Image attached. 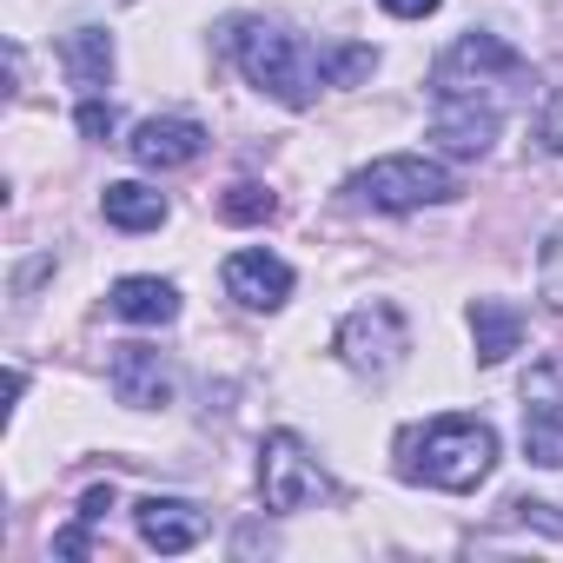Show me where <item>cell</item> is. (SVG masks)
Wrapping results in <instances>:
<instances>
[{
	"label": "cell",
	"mask_w": 563,
	"mask_h": 563,
	"mask_svg": "<svg viewBox=\"0 0 563 563\" xmlns=\"http://www.w3.org/2000/svg\"><path fill=\"white\" fill-rule=\"evenodd\" d=\"M398 451H405L398 471L411 484H431V490H451V497L477 490L497 471V431L484 418H457V411L451 418H431L424 431H405Z\"/></svg>",
	"instance_id": "1"
},
{
	"label": "cell",
	"mask_w": 563,
	"mask_h": 563,
	"mask_svg": "<svg viewBox=\"0 0 563 563\" xmlns=\"http://www.w3.org/2000/svg\"><path fill=\"white\" fill-rule=\"evenodd\" d=\"M232 60H239V74L258 87V93H272L278 107H292V113H306L312 100H319V47H306L299 34H286L278 21H232Z\"/></svg>",
	"instance_id": "2"
},
{
	"label": "cell",
	"mask_w": 563,
	"mask_h": 563,
	"mask_svg": "<svg viewBox=\"0 0 563 563\" xmlns=\"http://www.w3.org/2000/svg\"><path fill=\"white\" fill-rule=\"evenodd\" d=\"M523 80H530L523 54H510L497 34H464V41L438 60V74H431V100H477V107H497V113H504V100H510Z\"/></svg>",
	"instance_id": "3"
},
{
	"label": "cell",
	"mask_w": 563,
	"mask_h": 563,
	"mask_svg": "<svg viewBox=\"0 0 563 563\" xmlns=\"http://www.w3.org/2000/svg\"><path fill=\"white\" fill-rule=\"evenodd\" d=\"M345 192L372 212H424V206H444L457 199V173L431 153H391V159H372L345 179Z\"/></svg>",
	"instance_id": "4"
},
{
	"label": "cell",
	"mask_w": 563,
	"mask_h": 563,
	"mask_svg": "<svg viewBox=\"0 0 563 563\" xmlns=\"http://www.w3.org/2000/svg\"><path fill=\"white\" fill-rule=\"evenodd\" d=\"M258 490H265V510H278V517L319 510V504L339 497V484L325 477V464L312 457V444L292 438V431H272L258 444Z\"/></svg>",
	"instance_id": "5"
},
{
	"label": "cell",
	"mask_w": 563,
	"mask_h": 563,
	"mask_svg": "<svg viewBox=\"0 0 563 563\" xmlns=\"http://www.w3.org/2000/svg\"><path fill=\"white\" fill-rule=\"evenodd\" d=\"M405 352H411V325H405V312H398L391 299H372V306H358V312L339 325V358H345L352 372H365V378L398 372Z\"/></svg>",
	"instance_id": "6"
},
{
	"label": "cell",
	"mask_w": 563,
	"mask_h": 563,
	"mask_svg": "<svg viewBox=\"0 0 563 563\" xmlns=\"http://www.w3.org/2000/svg\"><path fill=\"white\" fill-rule=\"evenodd\" d=\"M523 451L543 471H563V372L543 365L523 378Z\"/></svg>",
	"instance_id": "7"
},
{
	"label": "cell",
	"mask_w": 563,
	"mask_h": 563,
	"mask_svg": "<svg viewBox=\"0 0 563 563\" xmlns=\"http://www.w3.org/2000/svg\"><path fill=\"white\" fill-rule=\"evenodd\" d=\"M126 153H133V166H146V173H179V166H192V159L206 153V126L186 120V113H159V120H140V126H133Z\"/></svg>",
	"instance_id": "8"
},
{
	"label": "cell",
	"mask_w": 563,
	"mask_h": 563,
	"mask_svg": "<svg viewBox=\"0 0 563 563\" xmlns=\"http://www.w3.org/2000/svg\"><path fill=\"white\" fill-rule=\"evenodd\" d=\"M225 292L245 312H278V306L292 299V265L278 258V252H265V245H245V252L225 258Z\"/></svg>",
	"instance_id": "9"
},
{
	"label": "cell",
	"mask_w": 563,
	"mask_h": 563,
	"mask_svg": "<svg viewBox=\"0 0 563 563\" xmlns=\"http://www.w3.org/2000/svg\"><path fill=\"white\" fill-rule=\"evenodd\" d=\"M107 385H113V398L133 405V411L173 405V365H166V352H153V345H113Z\"/></svg>",
	"instance_id": "10"
},
{
	"label": "cell",
	"mask_w": 563,
	"mask_h": 563,
	"mask_svg": "<svg viewBox=\"0 0 563 563\" xmlns=\"http://www.w3.org/2000/svg\"><path fill=\"white\" fill-rule=\"evenodd\" d=\"M497 126H504L497 107H477V100H438V113H431V146H438L444 159H484L490 140H497Z\"/></svg>",
	"instance_id": "11"
},
{
	"label": "cell",
	"mask_w": 563,
	"mask_h": 563,
	"mask_svg": "<svg viewBox=\"0 0 563 563\" xmlns=\"http://www.w3.org/2000/svg\"><path fill=\"white\" fill-rule=\"evenodd\" d=\"M140 537L159 550V556H179L206 537V510L186 504V497H146L140 504Z\"/></svg>",
	"instance_id": "12"
},
{
	"label": "cell",
	"mask_w": 563,
	"mask_h": 563,
	"mask_svg": "<svg viewBox=\"0 0 563 563\" xmlns=\"http://www.w3.org/2000/svg\"><path fill=\"white\" fill-rule=\"evenodd\" d=\"M107 312L126 325H173L179 319V286L173 278H120L107 292Z\"/></svg>",
	"instance_id": "13"
},
{
	"label": "cell",
	"mask_w": 563,
	"mask_h": 563,
	"mask_svg": "<svg viewBox=\"0 0 563 563\" xmlns=\"http://www.w3.org/2000/svg\"><path fill=\"white\" fill-rule=\"evenodd\" d=\"M60 67H67V80H74L80 93H100V87L113 80V34H107V27H74V34L60 41Z\"/></svg>",
	"instance_id": "14"
},
{
	"label": "cell",
	"mask_w": 563,
	"mask_h": 563,
	"mask_svg": "<svg viewBox=\"0 0 563 563\" xmlns=\"http://www.w3.org/2000/svg\"><path fill=\"white\" fill-rule=\"evenodd\" d=\"M471 339H477V365H504L523 345V312L504 299H477L471 306Z\"/></svg>",
	"instance_id": "15"
},
{
	"label": "cell",
	"mask_w": 563,
	"mask_h": 563,
	"mask_svg": "<svg viewBox=\"0 0 563 563\" xmlns=\"http://www.w3.org/2000/svg\"><path fill=\"white\" fill-rule=\"evenodd\" d=\"M100 212H107V225H120V232H153V225H166V199H159L153 186H140V179H113V186L100 192Z\"/></svg>",
	"instance_id": "16"
},
{
	"label": "cell",
	"mask_w": 563,
	"mask_h": 563,
	"mask_svg": "<svg viewBox=\"0 0 563 563\" xmlns=\"http://www.w3.org/2000/svg\"><path fill=\"white\" fill-rule=\"evenodd\" d=\"M107 510H113V484H93V490L80 497V517H74V530H60V537H54V550H60V556H87V543H93V523H107Z\"/></svg>",
	"instance_id": "17"
},
{
	"label": "cell",
	"mask_w": 563,
	"mask_h": 563,
	"mask_svg": "<svg viewBox=\"0 0 563 563\" xmlns=\"http://www.w3.org/2000/svg\"><path fill=\"white\" fill-rule=\"evenodd\" d=\"M372 67H378L372 47H319V80L325 87H358Z\"/></svg>",
	"instance_id": "18"
},
{
	"label": "cell",
	"mask_w": 563,
	"mask_h": 563,
	"mask_svg": "<svg viewBox=\"0 0 563 563\" xmlns=\"http://www.w3.org/2000/svg\"><path fill=\"white\" fill-rule=\"evenodd\" d=\"M272 212H278V199L265 186H252V179L225 186V199H219V219H232V225H265Z\"/></svg>",
	"instance_id": "19"
},
{
	"label": "cell",
	"mask_w": 563,
	"mask_h": 563,
	"mask_svg": "<svg viewBox=\"0 0 563 563\" xmlns=\"http://www.w3.org/2000/svg\"><path fill=\"white\" fill-rule=\"evenodd\" d=\"M537 292H543L550 312H563V219L550 225V239H543V252H537Z\"/></svg>",
	"instance_id": "20"
},
{
	"label": "cell",
	"mask_w": 563,
	"mask_h": 563,
	"mask_svg": "<svg viewBox=\"0 0 563 563\" xmlns=\"http://www.w3.org/2000/svg\"><path fill=\"white\" fill-rule=\"evenodd\" d=\"M74 120H80V133H87V140H100V146H107V140H113V126H120V113H113V107H107L100 93H87Z\"/></svg>",
	"instance_id": "21"
},
{
	"label": "cell",
	"mask_w": 563,
	"mask_h": 563,
	"mask_svg": "<svg viewBox=\"0 0 563 563\" xmlns=\"http://www.w3.org/2000/svg\"><path fill=\"white\" fill-rule=\"evenodd\" d=\"M537 140H543L550 153H563V87L543 100V113H537Z\"/></svg>",
	"instance_id": "22"
},
{
	"label": "cell",
	"mask_w": 563,
	"mask_h": 563,
	"mask_svg": "<svg viewBox=\"0 0 563 563\" xmlns=\"http://www.w3.org/2000/svg\"><path fill=\"white\" fill-rule=\"evenodd\" d=\"M378 8H385V14H398V21H431L444 0H378Z\"/></svg>",
	"instance_id": "23"
}]
</instances>
